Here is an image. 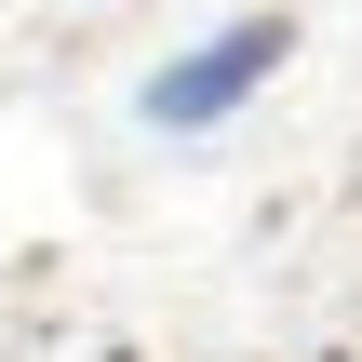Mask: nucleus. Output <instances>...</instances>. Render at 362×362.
<instances>
[{
  "label": "nucleus",
  "mask_w": 362,
  "mask_h": 362,
  "mask_svg": "<svg viewBox=\"0 0 362 362\" xmlns=\"http://www.w3.org/2000/svg\"><path fill=\"white\" fill-rule=\"evenodd\" d=\"M282 54H296V27H282V13H228L215 40H188V54L148 81V121H161V134H215L228 107H255V94H269V67H282Z\"/></svg>",
  "instance_id": "obj_1"
}]
</instances>
